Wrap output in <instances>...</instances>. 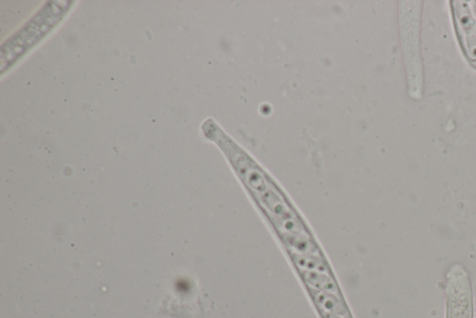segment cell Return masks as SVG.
<instances>
[{
	"label": "cell",
	"mask_w": 476,
	"mask_h": 318,
	"mask_svg": "<svg viewBox=\"0 0 476 318\" xmlns=\"http://www.w3.org/2000/svg\"><path fill=\"white\" fill-rule=\"evenodd\" d=\"M313 296L316 304L319 308L323 310V312L340 315L342 317L347 315V310L345 304L335 296L329 293L318 292V291H315Z\"/></svg>",
	"instance_id": "3957f363"
},
{
	"label": "cell",
	"mask_w": 476,
	"mask_h": 318,
	"mask_svg": "<svg viewBox=\"0 0 476 318\" xmlns=\"http://www.w3.org/2000/svg\"><path fill=\"white\" fill-rule=\"evenodd\" d=\"M457 32L468 58L476 63V2H452Z\"/></svg>",
	"instance_id": "7a4b0ae2"
},
{
	"label": "cell",
	"mask_w": 476,
	"mask_h": 318,
	"mask_svg": "<svg viewBox=\"0 0 476 318\" xmlns=\"http://www.w3.org/2000/svg\"><path fill=\"white\" fill-rule=\"evenodd\" d=\"M69 4L70 2H66L64 5L63 2H50V5L43 7L31 21H29L15 37L8 40L6 45L2 46L1 58L9 55L18 48L21 43H23V46L16 53L13 63L24 56V53L31 50L46 35L50 33L63 21L66 12H68L71 8V5Z\"/></svg>",
	"instance_id": "6da1fadb"
},
{
	"label": "cell",
	"mask_w": 476,
	"mask_h": 318,
	"mask_svg": "<svg viewBox=\"0 0 476 318\" xmlns=\"http://www.w3.org/2000/svg\"><path fill=\"white\" fill-rule=\"evenodd\" d=\"M294 260L297 265L301 267L304 271L320 272V273L326 272L324 271L326 265L320 258H315L312 255H295Z\"/></svg>",
	"instance_id": "5b68a950"
},
{
	"label": "cell",
	"mask_w": 476,
	"mask_h": 318,
	"mask_svg": "<svg viewBox=\"0 0 476 318\" xmlns=\"http://www.w3.org/2000/svg\"><path fill=\"white\" fill-rule=\"evenodd\" d=\"M304 277L310 285L319 288V290L329 291V292H338L336 283L324 273L305 271Z\"/></svg>",
	"instance_id": "277c9868"
},
{
	"label": "cell",
	"mask_w": 476,
	"mask_h": 318,
	"mask_svg": "<svg viewBox=\"0 0 476 318\" xmlns=\"http://www.w3.org/2000/svg\"><path fill=\"white\" fill-rule=\"evenodd\" d=\"M324 315V318H339L336 317L334 314H331V312H322Z\"/></svg>",
	"instance_id": "8992f818"
}]
</instances>
